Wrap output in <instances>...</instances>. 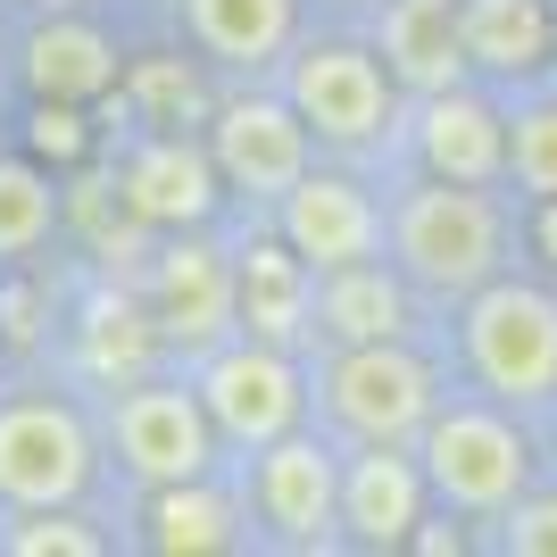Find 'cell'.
Instances as JSON below:
<instances>
[{
	"label": "cell",
	"instance_id": "1",
	"mask_svg": "<svg viewBox=\"0 0 557 557\" xmlns=\"http://www.w3.org/2000/svg\"><path fill=\"white\" fill-rule=\"evenodd\" d=\"M508 258V225L491 209V184H449L424 175L408 200L392 209V267L433 300H466L483 292Z\"/></svg>",
	"mask_w": 557,
	"mask_h": 557
},
{
	"label": "cell",
	"instance_id": "2",
	"mask_svg": "<svg viewBox=\"0 0 557 557\" xmlns=\"http://www.w3.org/2000/svg\"><path fill=\"white\" fill-rule=\"evenodd\" d=\"M458 342H466L474 383L499 408H549L557 399V292L491 275L483 292H466Z\"/></svg>",
	"mask_w": 557,
	"mask_h": 557
},
{
	"label": "cell",
	"instance_id": "3",
	"mask_svg": "<svg viewBox=\"0 0 557 557\" xmlns=\"http://www.w3.org/2000/svg\"><path fill=\"white\" fill-rule=\"evenodd\" d=\"M417 458H424V483L433 499L466 516H499L516 491H533V442H524V424L499 408V399H449L433 408V424L417 433Z\"/></svg>",
	"mask_w": 557,
	"mask_h": 557
},
{
	"label": "cell",
	"instance_id": "4",
	"mask_svg": "<svg viewBox=\"0 0 557 557\" xmlns=\"http://www.w3.org/2000/svg\"><path fill=\"white\" fill-rule=\"evenodd\" d=\"M191 392L209 408L216 442H233V449H267L283 433H300V408H308L300 358L283 342H258V333H225L216 349H200Z\"/></svg>",
	"mask_w": 557,
	"mask_h": 557
},
{
	"label": "cell",
	"instance_id": "5",
	"mask_svg": "<svg viewBox=\"0 0 557 557\" xmlns=\"http://www.w3.org/2000/svg\"><path fill=\"white\" fill-rule=\"evenodd\" d=\"M317 392L349 442H399V449H417V433L442 408V383L408 342H333V367Z\"/></svg>",
	"mask_w": 557,
	"mask_h": 557
},
{
	"label": "cell",
	"instance_id": "6",
	"mask_svg": "<svg viewBox=\"0 0 557 557\" xmlns=\"http://www.w3.org/2000/svg\"><path fill=\"white\" fill-rule=\"evenodd\" d=\"M399 75L358 42H308L292 50V67H283V100L308 116V134L333 141V150H374V141L392 134L399 116Z\"/></svg>",
	"mask_w": 557,
	"mask_h": 557
},
{
	"label": "cell",
	"instance_id": "7",
	"mask_svg": "<svg viewBox=\"0 0 557 557\" xmlns=\"http://www.w3.org/2000/svg\"><path fill=\"white\" fill-rule=\"evenodd\" d=\"M92 483V433L67 399L0 408V508H75Z\"/></svg>",
	"mask_w": 557,
	"mask_h": 557
},
{
	"label": "cell",
	"instance_id": "8",
	"mask_svg": "<svg viewBox=\"0 0 557 557\" xmlns=\"http://www.w3.org/2000/svg\"><path fill=\"white\" fill-rule=\"evenodd\" d=\"M116 458L141 483H191L216 466V424L191 383H116Z\"/></svg>",
	"mask_w": 557,
	"mask_h": 557
},
{
	"label": "cell",
	"instance_id": "9",
	"mask_svg": "<svg viewBox=\"0 0 557 557\" xmlns=\"http://www.w3.org/2000/svg\"><path fill=\"white\" fill-rule=\"evenodd\" d=\"M150 317L175 349H216L225 333H242V275L233 258L200 242V225L175 233L166 250H150Z\"/></svg>",
	"mask_w": 557,
	"mask_h": 557
},
{
	"label": "cell",
	"instance_id": "10",
	"mask_svg": "<svg viewBox=\"0 0 557 557\" xmlns=\"http://www.w3.org/2000/svg\"><path fill=\"white\" fill-rule=\"evenodd\" d=\"M209 159L233 191H250L275 209L283 191L308 175V116L283 92H242L209 116Z\"/></svg>",
	"mask_w": 557,
	"mask_h": 557
},
{
	"label": "cell",
	"instance_id": "11",
	"mask_svg": "<svg viewBox=\"0 0 557 557\" xmlns=\"http://www.w3.org/2000/svg\"><path fill=\"white\" fill-rule=\"evenodd\" d=\"M250 508L258 524L292 549H317V541L342 524V466H333L325 442H308V433H283V442L250 449Z\"/></svg>",
	"mask_w": 557,
	"mask_h": 557
},
{
	"label": "cell",
	"instance_id": "12",
	"mask_svg": "<svg viewBox=\"0 0 557 557\" xmlns=\"http://www.w3.org/2000/svg\"><path fill=\"white\" fill-rule=\"evenodd\" d=\"M216 191H225V175H216L209 141H184V134H150L125 150V166H116V200H125V216H141L150 233H191L216 216Z\"/></svg>",
	"mask_w": 557,
	"mask_h": 557
},
{
	"label": "cell",
	"instance_id": "13",
	"mask_svg": "<svg viewBox=\"0 0 557 557\" xmlns=\"http://www.w3.org/2000/svg\"><path fill=\"white\" fill-rule=\"evenodd\" d=\"M275 233L325 275V267H349V258L383 250V209H374L349 175H317V166H308L300 184L275 200Z\"/></svg>",
	"mask_w": 557,
	"mask_h": 557
},
{
	"label": "cell",
	"instance_id": "14",
	"mask_svg": "<svg viewBox=\"0 0 557 557\" xmlns=\"http://www.w3.org/2000/svg\"><path fill=\"white\" fill-rule=\"evenodd\" d=\"M424 458H408L399 442H358V458L342 466V533L367 541V549H399V541H417L424 524Z\"/></svg>",
	"mask_w": 557,
	"mask_h": 557
},
{
	"label": "cell",
	"instance_id": "15",
	"mask_svg": "<svg viewBox=\"0 0 557 557\" xmlns=\"http://www.w3.org/2000/svg\"><path fill=\"white\" fill-rule=\"evenodd\" d=\"M417 159L424 175H449V184H499L508 175V116L491 109L483 92H424L417 100Z\"/></svg>",
	"mask_w": 557,
	"mask_h": 557
},
{
	"label": "cell",
	"instance_id": "16",
	"mask_svg": "<svg viewBox=\"0 0 557 557\" xmlns=\"http://www.w3.org/2000/svg\"><path fill=\"white\" fill-rule=\"evenodd\" d=\"M233 275H242V333L258 342H300L317 333V267H308L292 242H250V250H233Z\"/></svg>",
	"mask_w": 557,
	"mask_h": 557
},
{
	"label": "cell",
	"instance_id": "17",
	"mask_svg": "<svg viewBox=\"0 0 557 557\" xmlns=\"http://www.w3.org/2000/svg\"><path fill=\"white\" fill-rule=\"evenodd\" d=\"M458 34H466V67L524 84L557 59V9L549 0H458Z\"/></svg>",
	"mask_w": 557,
	"mask_h": 557
},
{
	"label": "cell",
	"instance_id": "18",
	"mask_svg": "<svg viewBox=\"0 0 557 557\" xmlns=\"http://www.w3.org/2000/svg\"><path fill=\"white\" fill-rule=\"evenodd\" d=\"M317 333L325 342H408V275L383 258H349L317 275Z\"/></svg>",
	"mask_w": 557,
	"mask_h": 557
},
{
	"label": "cell",
	"instance_id": "19",
	"mask_svg": "<svg viewBox=\"0 0 557 557\" xmlns=\"http://www.w3.org/2000/svg\"><path fill=\"white\" fill-rule=\"evenodd\" d=\"M383 67H392L417 100L466 84L458 0H392V9H383Z\"/></svg>",
	"mask_w": 557,
	"mask_h": 557
},
{
	"label": "cell",
	"instance_id": "20",
	"mask_svg": "<svg viewBox=\"0 0 557 557\" xmlns=\"http://www.w3.org/2000/svg\"><path fill=\"white\" fill-rule=\"evenodd\" d=\"M25 84H34V100H100L116 84V50L100 25H84L75 9H59V17H42L34 34H25Z\"/></svg>",
	"mask_w": 557,
	"mask_h": 557
},
{
	"label": "cell",
	"instance_id": "21",
	"mask_svg": "<svg viewBox=\"0 0 557 557\" xmlns=\"http://www.w3.org/2000/svg\"><path fill=\"white\" fill-rule=\"evenodd\" d=\"M191 42L209 50L216 67H275L292 34H300V0H184Z\"/></svg>",
	"mask_w": 557,
	"mask_h": 557
},
{
	"label": "cell",
	"instance_id": "22",
	"mask_svg": "<svg viewBox=\"0 0 557 557\" xmlns=\"http://www.w3.org/2000/svg\"><path fill=\"white\" fill-rule=\"evenodd\" d=\"M141 524H150V549H159V557H216V549L242 541V533H233L242 516H233V499L209 483V474H191V483H159Z\"/></svg>",
	"mask_w": 557,
	"mask_h": 557
},
{
	"label": "cell",
	"instance_id": "23",
	"mask_svg": "<svg viewBox=\"0 0 557 557\" xmlns=\"http://www.w3.org/2000/svg\"><path fill=\"white\" fill-rule=\"evenodd\" d=\"M59 225V184L34 159H0V258H34Z\"/></svg>",
	"mask_w": 557,
	"mask_h": 557
},
{
	"label": "cell",
	"instance_id": "24",
	"mask_svg": "<svg viewBox=\"0 0 557 557\" xmlns=\"http://www.w3.org/2000/svg\"><path fill=\"white\" fill-rule=\"evenodd\" d=\"M159 317H141L134 300H100L92 308V333H84V367L109 374V383H141V358L159 349Z\"/></svg>",
	"mask_w": 557,
	"mask_h": 557
},
{
	"label": "cell",
	"instance_id": "25",
	"mask_svg": "<svg viewBox=\"0 0 557 557\" xmlns=\"http://www.w3.org/2000/svg\"><path fill=\"white\" fill-rule=\"evenodd\" d=\"M508 175L533 191V200L557 191V100H533V109L508 116Z\"/></svg>",
	"mask_w": 557,
	"mask_h": 557
},
{
	"label": "cell",
	"instance_id": "26",
	"mask_svg": "<svg viewBox=\"0 0 557 557\" xmlns=\"http://www.w3.org/2000/svg\"><path fill=\"white\" fill-rule=\"evenodd\" d=\"M0 549L9 557H100L109 541H100L84 516H67V508H17V524L0 533Z\"/></svg>",
	"mask_w": 557,
	"mask_h": 557
},
{
	"label": "cell",
	"instance_id": "27",
	"mask_svg": "<svg viewBox=\"0 0 557 557\" xmlns=\"http://www.w3.org/2000/svg\"><path fill=\"white\" fill-rule=\"evenodd\" d=\"M134 100L150 125H184V116H200V75L184 67V59H150V67L134 75Z\"/></svg>",
	"mask_w": 557,
	"mask_h": 557
},
{
	"label": "cell",
	"instance_id": "28",
	"mask_svg": "<svg viewBox=\"0 0 557 557\" xmlns=\"http://www.w3.org/2000/svg\"><path fill=\"white\" fill-rule=\"evenodd\" d=\"M499 549L557 557V491H516L508 508H499Z\"/></svg>",
	"mask_w": 557,
	"mask_h": 557
},
{
	"label": "cell",
	"instance_id": "29",
	"mask_svg": "<svg viewBox=\"0 0 557 557\" xmlns=\"http://www.w3.org/2000/svg\"><path fill=\"white\" fill-rule=\"evenodd\" d=\"M84 116H75V100H42V109H34V150H42V159H75V150H84Z\"/></svg>",
	"mask_w": 557,
	"mask_h": 557
},
{
	"label": "cell",
	"instance_id": "30",
	"mask_svg": "<svg viewBox=\"0 0 557 557\" xmlns=\"http://www.w3.org/2000/svg\"><path fill=\"white\" fill-rule=\"evenodd\" d=\"M533 250H541V267L557 275V191H549V200H533Z\"/></svg>",
	"mask_w": 557,
	"mask_h": 557
},
{
	"label": "cell",
	"instance_id": "31",
	"mask_svg": "<svg viewBox=\"0 0 557 557\" xmlns=\"http://www.w3.org/2000/svg\"><path fill=\"white\" fill-rule=\"evenodd\" d=\"M34 9H42V17H59V9H84V0H34Z\"/></svg>",
	"mask_w": 557,
	"mask_h": 557
},
{
	"label": "cell",
	"instance_id": "32",
	"mask_svg": "<svg viewBox=\"0 0 557 557\" xmlns=\"http://www.w3.org/2000/svg\"><path fill=\"white\" fill-rule=\"evenodd\" d=\"M549 408H557V399H549Z\"/></svg>",
	"mask_w": 557,
	"mask_h": 557
}]
</instances>
